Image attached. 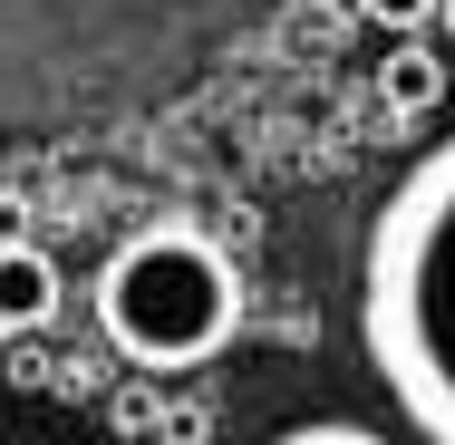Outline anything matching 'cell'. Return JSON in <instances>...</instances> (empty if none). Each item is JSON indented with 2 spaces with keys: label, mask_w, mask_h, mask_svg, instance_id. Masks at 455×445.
I'll return each mask as SVG.
<instances>
[{
  "label": "cell",
  "mask_w": 455,
  "mask_h": 445,
  "mask_svg": "<svg viewBox=\"0 0 455 445\" xmlns=\"http://www.w3.org/2000/svg\"><path fill=\"white\" fill-rule=\"evenodd\" d=\"M97 330H107V349L126 368L184 377V368L233 349V330H243V271L194 223L126 233L107 252V271H97Z\"/></svg>",
  "instance_id": "cell-2"
},
{
  "label": "cell",
  "mask_w": 455,
  "mask_h": 445,
  "mask_svg": "<svg viewBox=\"0 0 455 445\" xmlns=\"http://www.w3.org/2000/svg\"><path fill=\"white\" fill-rule=\"evenodd\" d=\"M20 223H29V203H20V194H0V242H29Z\"/></svg>",
  "instance_id": "cell-7"
},
{
  "label": "cell",
  "mask_w": 455,
  "mask_h": 445,
  "mask_svg": "<svg viewBox=\"0 0 455 445\" xmlns=\"http://www.w3.org/2000/svg\"><path fill=\"white\" fill-rule=\"evenodd\" d=\"M359 349L387 407L427 445H455V136H436L368 213Z\"/></svg>",
  "instance_id": "cell-1"
},
{
  "label": "cell",
  "mask_w": 455,
  "mask_h": 445,
  "mask_svg": "<svg viewBox=\"0 0 455 445\" xmlns=\"http://www.w3.org/2000/svg\"><path fill=\"white\" fill-rule=\"evenodd\" d=\"M0 445H49V436H20V426H0Z\"/></svg>",
  "instance_id": "cell-9"
},
{
  "label": "cell",
  "mask_w": 455,
  "mask_h": 445,
  "mask_svg": "<svg viewBox=\"0 0 455 445\" xmlns=\"http://www.w3.org/2000/svg\"><path fill=\"white\" fill-rule=\"evenodd\" d=\"M59 320V262L29 242H0V339H29Z\"/></svg>",
  "instance_id": "cell-3"
},
{
  "label": "cell",
  "mask_w": 455,
  "mask_h": 445,
  "mask_svg": "<svg viewBox=\"0 0 455 445\" xmlns=\"http://www.w3.org/2000/svg\"><path fill=\"white\" fill-rule=\"evenodd\" d=\"M272 445H387V436L359 426V417H310V426H291V436H272Z\"/></svg>",
  "instance_id": "cell-5"
},
{
  "label": "cell",
  "mask_w": 455,
  "mask_h": 445,
  "mask_svg": "<svg viewBox=\"0 0 455 445\" xmlns=\"http://www.w3.org/2000/svg\"><path fill=\"white\" fill-rule=\"evenodd\" d=\"M436 29H446V39H455V0H436Z\"/></svg>",
  "instance_id": "cell-8"
},
{
  "label": "cell",
  "mask_w": 455,
  "mask_h": 445,
  "mask_svg": "<svg viewBox=\"0 0 455 445\" xmlns=\"http://www.w3.org/2000/svg\"><path fill=\"white\" fill-rule=\"evenodd\" d=\"M368 20L397 29V39H417V29H436V0H368Z\"/></svg>",
  "instance_id": "cell-6"
},
{
  "label": "cell",
  "mask_w": 455,
  "mask_h": 445,
  "mask_svg": "<svg viewBox=\"0 0 455 445\" xmlns=\"http://www.w3.org/2000/svg\"><path fill=\"white\" fill-rule=\"evenodd\" d=\"M378 97H387L397 116H427V107L446 97V59H436L427 39H397V49L378 59Z\"/></svg>",
  "instance_id": "cell-4"
}]
</instances>
